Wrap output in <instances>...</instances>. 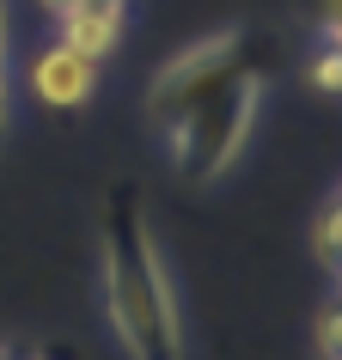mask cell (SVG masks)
I'll return each instance as SVG.
<instances>
[{"label": "cell", "mask_w": 342, "mask_h": 360, "mask_svg": "<svg viewBox=\"0 0 342 360\" xmlns=\"http://www.w3.org/2000/svg\"><path fill=\"white\" fill-rule=\"evenodd\" d=\"M318 360H342V293H336V305L318 318Z\"/></svg>", "instance_id": "obj_9"}, {"label": "cell", "mask_w": 342, "mask_h": 360, "mask_svg": "<svg viewBox=\"0 0 342 360\" xmlns=\"http://www.w3.org/2000/svg\"><path fill=\"white\" fill-rule=\"evenodd\" d=\"M312 257H318L330 275H342V195H330L312 220Z\"/></svg>", "instance_id": "obj_6"}, {"label": "cell", "mask_w": 342, "mask_h": 360, "mask_svg": "<svg viewBox=\"0 0 342 360\" xmlns=\"http://www.w3.org/2000/svg\"><path fill=\"white\" fill-rule=\"evenodd\" d=\"M336 293H342V275H336Z\"/></svg>", "instance_id": "obj_14"}, {"label": "cell", "mask_w": 342, "mask_h": 360, "mask_svg": "<svg viewBox=\"0 0 342 360\" xmlns=\"http://www.w3.org/2000/svg\"><path fill=\"white\" fill-rule=\"evenodd\" d=\"M0 360H25V354H13V348H0Z\"/></svg>", "instance_id": "obj_13"}, {"label": "cell", "mask_w": 342, "mask_h": 360, "mask_svg": "<svg viewBox=\"0 0 342 360\" xmlns=\"http://www.w3.org/2000/svg\"><path fill=\"white\" fill-rule=\"evenodd\" d=\"M6 37L13 31H6V0H0V68H6Z\"/></svg>", "instance_id": "obj_11"}, {"label": "cell", "mask_w": 342, "mask_h": 360, "mask_svg": "<svg viewBox=\"0 0 342 360\" xmlns=\"http://www.w3.org/2000/svg\"><path fill=\"white\" fill-rule=\"evenodd\" d=\"M300 19L318 31V43H342V0H300Z\"/></svg>", "instance_id": "obj_8"}, {"label": "cell", "mask_w": 342, "mask_h": 360, "mask_svg": "<svg viewBox=\"0 0 342 360\" xmlns=\"http://www.w3.org/2000/svg\"><path fill=\"white\" fill-rule=\"evenodd\" d=\"M61 43L80 49L86 61H110L122 49V25H129V0H92V6H74L61 13Z\"/></svg>", "instance_id": "obj_5"}, {"label": "cell", "mask_w": 342, "mask_h": 360, "mask_svg": "<svg viewBox=\"0 0 342 360\" xmlns=\"http://www.w3.org/2000/svg\"><path fill=\"white\" fill-rule=\"evenodd\" d=\"M0 134H6V68H0Z\"/></svg>", "instance_id": "obj_12"}, {"label": "cell", "mask_w": 342, "mask_h": 360, "mask_svg": "<svg viewBox=\"0 0 342 360\" xmlns=\"http://www.w3.org/2000/svg\"><path fill=\"white\" fill-rule=\"evenodd\" d=\"M257 110H263V68H245V74H232L227 86H214L208 98H196L184 116L165 122L171 165L184 171V177H196V184L232 171L251 147Z\"/></svg>", "instance_id": "obj_2"}, {"label": "cell", "mask_w": 342, "mask_h": 360, "mask_svg": "<svg viewBox=\"0 0 342 360\" xmlns=\"http://www.w3.org/2000/svg\"><path fill=\"white\" fill-rule=\"evenodd\" d=\"M245 68H257V37H251L245 25H220V31L184 43L177 56L159 61V74L147 79V116L165 129L171 116H184L196 98H208L214 86H227Z\"/></svg>", "instance_id": "obj_3"}, {"label": "cell", "mask_w": 342, "mask_h": 360, "mask_svg": "<svg viewBox=\"0 0 342 360\" xmlns=\"http://www.w3.org/2000/svg\"><path fill=\"white\" fill-rule=\"evenodd\" d=\"M31 98L37 104H49V110H80L86 98L98 92V61H86L80 49H68V43H49V49H37L31 56Z\"/></svg>", "instance_id": "obj_4"}, {"label": "cell", "mask_w": 342, "mask_h": 360, "mask_svg": "<svg viewBox=\"0 0 342 360\" xmlns=\"http://www.w3.org/2000/svg\"><path fill=\"white\" fill-rule=\"evenodd\" d=\"M305 79L318 92H336L342 98V43H318V56L305 61Z\"/></svg>", "instance_id": "obj_7"}, {"label": "cell", "mask_w": 342, "mask_h": 360, "mask_svg": "<svg viewBox=\"0 0 342 360\" xmlns=\"http://www.w3.org/2000/svg\"><path fill=\"white\" fill-rule=\"evenodd\" d=\"M98 281H104V318H110L129 360H190L177 293H171V275H165V250H159L147 214L129 190H116L110 208H104Z\"/></svg>", "instance_id": "obj_1"}, {"label": "cell", "mask_w": 342, "mask_h": 360, "mask_svg": "<svg viewBox=\"0 0 342 360\" xmlns=\"http://www.w3.org/2000/svg\"><path fill=\"white\" fill-rule=\"evenodd\" d=\"M43 13H49V19H61V13H74V6H92V0H37Z\"/></svg>", "instance_id": "obj_10"}]
</instances>
